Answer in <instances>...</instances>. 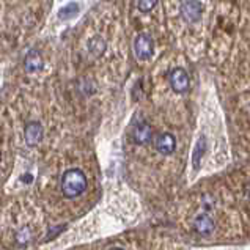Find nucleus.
Segmentation results:
<instances>
[{
    "label": "nucleus",
    "instance_id": "obj_1",
    "mask_svg": "<svg viewBox=\"0 0 250 250\" xmlns=\"http://www.w3.org/2000/svg\"><path fill=\"white\" fill-rule=\"evenodd\" d=\"M60 188L66 198H76L87 190V176L81 168H69L62 176Z\"/></svg>",
    "mask_w": 250,
    "mask_h": 250
},
{
    "label": "nucleus",
    "instance_id": "obj_2",
    "mask_svg": "<svg viewBox=\"0 0 250 250\" xmlns=\"http://www.w3.org/2000/svg\"><path fill=\"white\" fill-rule=\"evenodd\" d=\"M134 54L139 60H148L154 54V41L148 33H140L134 40Z\"/></svg>",
    "mask_w": 250,
    "mask_h": 250
},
{
    "label": "nucleus",
    "instance_id": "obj_3",
    "mask_svg": "<svg viewBox=\"0 0 250 250\" xmlns=\"http://www.w3.org/2000/svg\"><path fill=\"white\" fill-rule=\"evenodd\" d=\"M180 13L186 22L195 24L203 16V5L200 0H184L180 6Z\"/></svg>",
    "mask_w": 250,
    "mask_h": 250
},
{
    "label": "nucleus",
    "instance_id": "obj_4",
    "mask_svg": "<svg viewBox=\"0 0 250 250\" xmlns=\"http://www.w3.org/2000/svg\"><path fill=\"white\" fill-rule=\"evenodd\" d=\"M168 82H170V87L171 90H173L175 93H178V95H183V93H186L189 90V76L188 73L183 69V68H175L170 71L168 74Z\"/></svg>",
    "mask_w": 250,
    "mask_h": 250
},
{
    "label": "nucleus",
    "instance_id": "obj_5",
    "mask_svg": "<svg viewBox=\"0 0 250 250\" xmlns=\"http://www.w3.org/2000/svg\"><path fill=\"white\" fill-rule=\"evenodd\" d=\"M154 146L156 149L162 154V156H170L175 153L176 149V139L173 134L170 132H162L159 134L154 140Z\"/></svg>",
    "mask_w": 250,
    "mask_h": 250
},
{
    "label": "nucleus",
    "instance_id": "obj_6",
    "mask_svg": "<svg viewBox=\"0 0 250 250\" xmlns=\"http://www.w3.org/2000/svg\"><path fill=\"white\" fill-rule=\"evenodd\" d=\"M153 139V127L146 121H139L132 129V140L137 145H146Z\"/></svg>",
    "mask_w": 250,
    "mask_h": 250
},
{
    "label": "nucleus",
    "instance_id": "obj_7",
    "mask_svg": "<svg viewBox=\"0 0 250 250\" xmlns=\"http://www.w3.org/2000/svg\"><path fill=\"white\" fill-rule=\"evenodd\" d=\"M42 126L40 121H28L25 125L24 129V137H25V144L28 146H35L38 145L41 139H42Z\"/></svg>",
    "mask_w": 250,
    "mask_h": 250
},
{
    "label": "nucleus",
    "instance_id": "obj_8",
    "mask_svg": "<svg viewBox=\"0 0 250 250\" xmlns=\"http://www.w3.org/2000/svg\"><path fill=\"white\" fill-rule=\"evenodd\" d=\"M44 68V60H42V55L40 51L37 49H30L27 54H25V59H24V69L27 73H38Z\"/></svg>",
    "mask_w": 250,
    "mask_h": 250
},
{
    "label": "nucleus",
    "instance_id": "obj_9",
    "mask_svg": "<svg viewBox=\"0 0 250 250\" xmlns=\"http://www.w3.org/2000/svg\"><path fill=\"white\" fill-rule=\"evenodd\" d=\"M214 220L208 216V214H198V216L194 219V230L202 234V236H209V234L214 231Z\"/></svg>",
    "mask_w": 250,
    "mask_h": 250
},
{
    "label": "nucleus",
    "instance_id": "obj_10",
    "mask_svg": "<svg viewBox=\"0 0 250 250\" xmlns=\"http://www.w3.org/2000/svg\"><path fill=\"white\" fill-rule=\"evenodd\" d=\"M206 151V139L205 137H200L197 140V145L194 148V153H192V164H194V168H200V164H202V159L205 156Z\"/></svg>",
    "mask_w": 250,
    "mask_h": 250
},
{
    "label": "nucleus",
    "instance_id": "obj_11",
    "mask_svg": "<svg viewBox=\"0 0 250 250\" xmlns=\"http://www.w3.org/2000/svg\"><path fill=\"white\" fill-rule=\"evenodd\" d=\"M105 51V41L101 37H95L88 41V52L93 57H101Z\"/></svg>",
    "mask_w": 250,
    "mask_h": 250
},
{
    "label": "nucleus",
    "instance_id": "obj_12",
    "mask_svg": "<svg viewBox=\"0 0 250 250\" xmlns=\"http://www.w3.org/2000/svg\"><path fill=\"white\" fill-rule=\"evenodd\" d=\"M79 3H68V5H65L63 8H60V11H59V18L62 19V21H68V19H71V18H74L77 13H79Z\"/></svg>",
    "mask_w": 250,
    "mask_h": 250
},
{
    "label": "nucleus",
    "instance_id": "obj_13",
    "mask_svg": "<svg viewBox=\"0 0 250 250\" xmlns=\"http://www.w3.org/2000/svg\"><path fill=\"white\" fill-rule=\"evenodd\" d=\"M159 0H137V8L142 13H149L158 6Z\"/></svg>",
    "mask_w": 250,
    "mask_h": 250
},
{
    "label": "nucleus",
    "instance_id": "obj_14",
    "mask_svg": "<svg viewBox=\"0 0 250 250\" xmlns=\"http://www.w3.org/2000/svg\"><path fill=\"white\" fill-rule=\"evenodd\" d=\"M16 239H18L19 244H27L28 239H30V230H28V228H22V230L18 233Z\"/></svg>",
    "mask_w": 250,
    "mask_h": 250
},
{
    "label": "nucleus",
    "instance_id": "obj_15",
    "mask_svg": "<svg viewBox=\"0 0 250 250\" xmlns=\"http://www.w3.org/2000/svg\"><path fill=\"white\" fill-rule=\"evenodd\" d=\"M110 250H123V249H110Z\"/></svg>",
    "mask_w": 250,
    "mask_h": 250
},
{
    "label": "nucleus",
    "instance_id": "obj_16",
    "mask_svg": "<svg viewBox=\"0 0 250 250\" xmlns=\"http://www.w3.org/2000/svg\"><path fill=\"white\" fill-rule=\"evenodd\" d=\"M0 161H2V151H0Z\"/></svg>",
    "mask_w": 250,
    "mask_h": 250
},
{
    "label": "nucleus",
    "instance_id": "obj_17",
    "mask_svg": "<svg viewBox=\"0 0 250 250\" xmlns=\"http://www.w3.org/2000/svg\"><path fill=\"white\" fill-rule=\"evenodd\" d=\"M249 200H250V189H249Z\"/></svg>",
    "mask_w": 250,
    "mask_h": 250
}]
</instances>
